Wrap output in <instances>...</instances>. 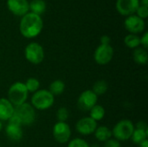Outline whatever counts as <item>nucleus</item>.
I'll return each instance as SVG.
<instances>
[{"label": "nucleus", "instance_id": "obj_1", "mask_svg": "<svg viewBox=\"0 0 148 147\" xmlns=\"http://www.w3.org/2000/svg\"><path fill=\"white\" fill-rule=\"evenodd\" d=\"M43 27V22L40 16L32 12H28L20 21V32L26 38L37 36Z\"/></svg>", "mask_w": 148, "mask_h": 147}, {"label": "nucleus", "instance_id": "obj_2", "mask_svg": "<svg viewBox=\"0 0 148 147\" xmlns=\"http://www.w3.org/2000/svg\"><path fill=\"white\" fill-rule=\"evenodd\" d=\"M35 108L29 103L25 102L22 105L15 107L12 117L8 120L10 123L19 126H30L36 120Z\"/></svg>", "mask_w": 148, "mask_h": 147}, {"label": "nucleus", "instance_id": "obj_3", "mask_svg": "<svg viewBox=\"0 0 148 147\" xmlns=\"http://www.w3.org/2000/svg\"><path fill=\"white\" fill-rule=\"evenodd\" d=\"M29 92L23 82L16 81L13 83L8 90V100L10 102L17 107L26 102Z\"/></svg>", "mask_w": 148, "mask_h": 147}, {"label": "nucleus", "instance_id": "obj_4", "mask_svg": "<svg viewBox=\"0 0 148 147\" xmlns=\"http://www.w3.org/2000/svg\"><path fill=\"white\" fill-rule=\"evenodd\" d=\"M54 95L46 89L37 90L31 97V106L37 110H46L54 104Z\"/></svg>", "mask_w": 148, "mask_h": 147}, {"label": "nucleus", "instance_id": "obj_5", "mask_svg": "<svg viewBox=\"0 0 148 147\" xmlns=\"http://www.w3.org/2000/svg\"><path fill=\"white\" fill-rule=\"evenodd\" d=\"M134 131V125L129 120L119 121L112 130V136L118 141H126L131 139Z\"/></svg>", "mask_w": 148, "mask_h": 147}, {"label": "nucleus", "instance_id": "obj_6", "mask_svg": "<svg viewBox=\"0 0 148 147\" xmlns=\"http://www.w3.org/2000/svg\"><path fill=\"white\" fill-rule=\"evenodd\" d=\"M24 55L28 62L34 65H37L44 59V50L39 43L30 42L24 49Z\"/></svg>", "mask_w": 148, "mask_h": 147}, {"label": "nucleus", "instance_id": "obj_7", "mask_svg": "<svg viewBox=\"0 0 148 147\" xmlns=\"http://www.w3.org/2000/svg\"><path fill=\"white\" fill-rule=\"evenodd\" d=\"M53 136L56 141L60 144L69 142L71 137V129L69 124L57 121L53 126Z\"/></svg>", "mask_w": 148, "mask_h": 147}, {"label": "nucleus", "instance_id": "obj_8", "mask_svg": "<svg viewBox=\"0 0 148 147\" xmlns=\"http://www.w3.org/2000/svg\"><path fill=\"white\" fill-rule=\"evenodd\" d=\"M98 96L92 90L83 91L78 98L77 106L83 112L90 111L93 107L97 104Z\"/></svg>", "mask_w": 148, "mask_h": 147}, {"label": "nucleus", "instance_id": "obj_9", "mask_svg": "<svg viewBox=\"0 0 148 147\" xmlns=\"http://www.w3.org/2000/svg\"><path fill=\"white\" fill-rule=\"evenodd\" d=\"M114 56V49L110 45H102L97 47L95 51L94 58L97 64L107 65L111 62Z\"/></svg>", "mask_w": 148, "mask_h": 147}, {"label": "nucleus", "instance_id": "obj_10", "mask_svg": "<svg viewBox=\"0 0 148 147\" xmlns=\"http://www.w3.org/2000/svg\"><path fill=\"white\" fill-rule=\"evenodd\" d=\"M97 128V122L90 117H84L79 120L75 125L76 131L82 135H90L95 133Z\"/></svg>", "mask_w": 148, "mask_h": 147}, {"label": "nucleus", "instance_id": "obj_11", "mask_svg": "<svg viewBox=\"0 0 148 147\" xmlns=\"http://www.w3.org/2000/svg\"><path fill=\"white\" fill-rule=\"evenodd\" d=\"M125 28L131 34L136 35L142 32L145 29V22L142 18L135 15L128 16L124 22Z\"/></svg>", "mask_w": 148, "mask_h": 147}, {"label": "nucleus", "instance_id": "obj_12", "mask_svg": "<svg viewBox=\"0 0 148 147\" xmlns=\"http://www.w3.org/2000/svg\"><path fill=\"white\" fill-rule=\"evenodd\" d=\"M140 6L139 0H117L116 9L123 16H131L136 12Z\"/></svg>", "mask_w": 148, "mask_h": 147}, {"label": "nucleus", "instance_id": "obj_13", "mask_svg": "<svg viewBox=\"0 0 148 147\" xmlns=\"http://www.w3.org/2000/svg\"><path fill=\"white\" fill-rule=\"evenodd\" d=\"M9 10L16 16H24L29 10V4L27 0H7Z\"/></svg>", "mask_w": 148, "mask_h": 147}, {"label": "nucleus", "instance_id": "obj_14", "mask_svg": "<svg viewBox=\"0 0 148 147\" xmlns=\"http://www.w3.org/2000/svg\"><path fill=\"white\" fill-rule=\"evenodd\" d=\"M5 133L9 139L14 142H18L22 139L23 136L22 126L13 123H8L5 127Z\"/></svg>", "mask_w": 148, "mask_h": 147}, {"label": "nucleus", "instance_id": "obj_15", "mask_svg": "<svg viewBox=\"0 0 148 147\" xmlns=\"http://www.w3.org/2000/svg\"><path fill=\"white\" fill-rule=\"evenodd\" d=\"M14 106L6 98L0 99V120H9L14 113Z\"/></svg>", "mask_w": 148, "mask_h": 147}, {"label": "nucleus", "instance_id": "obj_16", "mask_svg": "<svg viewBox=\"0 0 148 147\" xmlns=\"http://www.w3.org/2000/svg\"><path fill=\"white\" fill-rule=\"evenodd\" d=\"M94 133L96 139L100 142H106L112 137V131L105 126L97 127Z\"/></svg>", "mask_w": 148, "mask_h": 147}, {"label": "nucleus", "instance_id": "obj_17", "mask_svg": "<svg viewBox=\"0 0 148 147\" xmlns=\"http://www.w3.org/2000/svg\"><path fill=\"white\" fill-rule=\"evenodd\" d=\"M134 61L139 65H146L148 61V55L147 49L143 48H136L133 54Z\"/></svg>", "mask_w": 148, "mask_h": 147}, {"label": "nucleus", "instance_id": "obj_18", "mask_svg": "<svg viewBox=\"0 0 148 147\" xmlns=\"http://www.w3.org/2000/svg\"><path fill=\"white\" fill-rule=\"evenodd\" d=\"M29 4V9L31 12L38 16L44 13L46 10V3L43 0H32Z\"/></svg>", "mask_w": 148, "mask_h": 147}, {"label": "nucleus", "instance_id": "obj_19", "mask_svg": "<svg viewBox=\"0 0 148 147\" xmlns=\"http://www.w3.org/2000/svg\"><path fill=\"white\" fill-rule=\"evenodd\" d=\"M105 109L101 105H95V107H93L91 108V110L89 111V117L91 119H93L95 121H99L101 120L104 116H105Z\"/></svg>", "mask_w": 148, "mask_h": 147}, {"label": "nucleus", "instance_id": "obj_20", "mask_svg": "<svg viewBox=\"0 0 148 147\" xmlns=\"http://www.w3.org/2000/svg\"><path fill=\"white\" fill-rule=\"evenodd\" d=\"M148 130L144 129H139V128H134V131L132 134L131 139L134 143L140 145L141 142L144 140L147 139Z\"/></svg>", "mask_w": 148, "mask_h": 147}, {"label": "nucleus", "instance_id": "obj_21", "mask_svg": "<svg viewBox=\"0 0 148 147\" xmlns=\"http://www.w3.org/2000/svg\"><path fill=\"white\" fill-rule=\"evenodd\" d=\"M64 89H65V83L61 80H56L50 83L49 91L55 96V95L62 94L64 92Z\"/></svg>", "mask_w": 148, "mask_h": 147}, {"label": "nucleus", "instance_id": "obj_22", "mask_svg": "<svg viewBox=\"0 0 148 147\" xmlns=\"http://www.w3.org/2000/svg\"><path fill=\"white\" fill-rule=\"evenodd\" d=\"M108 82L104 80H99L94 84L92 91L98 96V95L104 94L108 91Z\"/></svg>", "mask_w": 148, "mask_h": 147}, {"label": "nucleus", "instance_id": "obj_23", "mask_svg": "<svg viewBox=\"0 0 148 147\" xmlns=\"http://www.w3.org/2000/svg\"><path fill=\"white\" fill-rule=\"evenodd\" d=\"M124 42L127 47L130 49H136L140 45V38L137 35L129 34L125 37Z\"/></svg>", "mask_w": 148, "mask_h": 147}, {"label": "nucleus", "instance_id": "obj_24", "mask_svg": "<svg viewBox=\"0 0 148 147\" xmlns=\"http://www.w3.org/2000/svg\"><path fill=\"white\" fill-rule=\"evenodd\" d=\"M24 85H25V87H26L29 93H36L37 90H39L40 82H39V81L37 79L30 77L26 81Z\"/></svg>", "mask_w": 148, "mask_h": 147}, {"label": "nucleus", "instance_id": "obj_25", "mask_svg": "<svg viewBox=\"0 0 148 147\" xmlns=\"http://www.w3.org/2000/svg\"><path fill=\"white\" fill-rule=\"evenodd\" d=\"M69 117V110L66 107H61L58 109L56 113V118L60 122H66Z\"/></svg>", "mask_w": 148, "mask_h": 147}, {"label": "nucleus", "instance_id": "obj_26", "mask_svg": "<svg viewBox=\"0 0 148 147\" xmlns=\"http://www.w3.org/2000/svg\"><path fill=\"white\" fill-rule=\"evenodd\" d=\"M68 147H90V146L84 139L76 138L69 141Z\"/></svg>", "mask_w": 148, "mask_h": 147}, {"label": "nucleus", "instance_id": "obj_27", "mask_svg": "<svg viewBox=\"0 0 148 147\" xmlns=\"http://www.w3.org/2000/svg\"><path fill=\"white\" fill-rule=\"evenodd\" d=\"M137 12V16L142 19L147 18L148 16V7L144 6V5H140L136 10Z\"/></svg>", "mask_w": 148, "mask_h": 147}, {"label": "nucleus", "instance_id": "obj_28", "mask_svg": "<svg viewBox=\"0 0 148 147\" xmlns=\"http://www.w3.org/2000/svg\"><path fill=\"white\" fill-rule=\"evenodd\" d=\"M104 147H121V144H120V141L110 139L105 142Z\"/></svg>", "mask_w": 148, "mask_h": 147}, {"label": "nucleus", "instance_id": "obj_29", "mask_svg": "<svg viewBox=\"0 0 148 147\" xmlns=\"http://www.w3.org/2000/svg\"><path fill=\"white\" fill-rule=\"evenodd\" d=\"M140 44L143 46V49H147L148 48V33L146 32L143 36L140 38Z\"/></svg>", "mask_w": 148, "mask_h": 147}, {"label": "nucleus", "instance_id": "obj_30", "mask_svg": "<svg viewBox=\"0 0 148 147\" xmlns=\"http://www.w3.org/2000/svg\"><path fill=\"white\" fill-rule=\"evenodd\" d=\"M111 38L108 36H102L101 37V42L102 45H110Z\"/></svg>", "mask_w": 148, "mask_h": 147}, {"label": "nucleus", "instance_id": "obj_31", "mask_svg": "<svg viewBox=\"0 0 148 147\" xmlns=\"http://www.w3.org/2000/svg\"><path fill=\"white\" fill-rule=\"evenodd\" d=\"M136 128H139V129H144V130H148L147 124L145 122V121H140L136 124Z\"/></svg>", "mask_w": 148, "mask_h": 147}, {"label": "nucleus", "instance_id": "obj_32", "mask_svg": "<svg viewBox=\"0 0 148 147\" xmlns=\"http://www.w3.org/2000/svg\"><path fill=\"white\" fill-rule=\"evenodd\" d=\"M139 147H148V140L146 139L144 140L143 142H141L140 145H139Z\"/></svg>", "mask_w": 148, "mask_h": 147}, {"label": "nucleus", "instance_id": "obj_33", "mask_svg": "<svg viewBox=\"0 0 148 147\" xmlns=\"http://www.w3.org/2000/svg\"><path fill=\"white\" fill-rule=\"evenodd\" d=\"M141 3H142V5L148 7V0H141Z\"/></svg>", "mask_w": 148, "mask_h": 147}, {"label": "nucleus", "instance_id": "obj_34", "mask_svg": "<svg viewBox=\"0 0 148 147\" xmlns=\"http://www.w3.org/2000/svg\"><path fill=\"white\" fill-rule=\"evenodd\" d=\"M2 129H3V125H2V121L0 120V133L2 131Z\"/></svg>", "mask_w": 148, "mask_h": 147}]
</instances>
